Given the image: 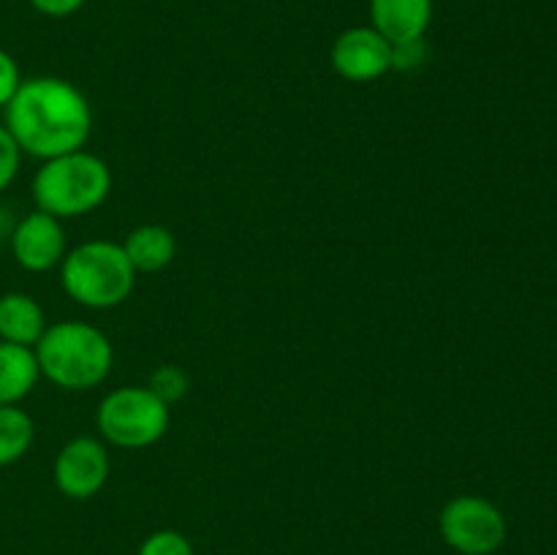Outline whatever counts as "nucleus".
I'll return each instance as SVG.
<instances>
[{"mask_svg": "<svg viewBox=\"0 0 557 555\" xmlns=\"http://www.w3.org/2000/svg\"><path fill=\"white\" fill-rule=\"evenodd\" d=\"M22 166V150L5 125H0V194L16 180Z\"/></svg>", "mask_w": 557, "mask_h": 555, "instance_id": "obj_17", "label": "nucleus"}, {"mask_svg": "<svg viewBox=\"0 0 557 555\" xmlns=\"http://www.w3.org/2000/svg\"><path fill=\"white\" fill-rule=\"evenodd\" d=\"M444 542L460 555H493L506 542V517L484 495H455L438 515Z\"/></svg>", "mask_w": 557, "mask_h": 555, "instance_id": "obj_6", "label": "nucleus"}, {"mask_svg": "<svg viewBox=\"0 0 557 555\" xmlns=\"http://www.w3.org/2000/svg\"><path fill=\"white\" fill-rule=\"evenodd\" d=\"M172 408L147 386L112 390L96 411V428L107 444L120 449H147L169 433Z\"/></svg>", "mask_w": 557, "mask_h": 555, "instance_id": "obj_5", "label": "nucleus"}, {"mask_svg": "<svg viewBox=\"0 0 557 555\" xmlns=\"http://www.w3.org/2000/svg\"><path fill=\"white\" fill-rule=\"evenodd\" d=\"M60 283L63 292L82 308L112 310L134 292L136 270L120 243L87 239L63 256Z\"/></svg>", "mask_w": 557, "mask_h": 555, "instance_id": "obj_4", "label": "nucleus"}, {"mask_svg": "<svg viewBox=\"0 0 557 555\" xmlns=\"http://www.w3.org/2000/svg\"><path fill=\"white\" fill-rule=\"evenodd\" d=\"M47 326V316L36 297L25 292H5L0 297V341L33 348Z\"/></svg>", "mask_w": 557, "mask_h": 555, "instance_id": "obj_11", "label": "nucleus"}, {"mask_svg": "<svg viewBox=\"0 0 557 555\" xmlns=\"http://www.w3.org/2000/svg\"><path fill=\"white\" fill-rule=\"evenodd\" d=\"M33 351L44 379L69 392L96 390L109 379L114 365L109 337L98 326L76 319L49 324Z\"/></svg>", "mask_w": 557, "mask_h": 555, "instance_id": "obj_2", "label": "nucleus"}, {"mask_svg": "<svg viewBox=\"0 0 557 555\" xmlns=\"http://www.w3.org/2000/svg\"><path fill=\"white\" fill-rule=\"evenodd\" d=\"M112 194V172L96 152L74 150L41 161L33 177L36 210L60 218H79L98 210Z\"/></svg>", "mask_w": 557, "mask_h": 555, "instance_id": "obj_3", "label": "nucleus"}, {"mask_svg": "<svg viewBox=\"0 0 557 555\" xmlns=\"http://www.w3.org/2000/svg\"><path fill=\"white\" fill-rule=\"evenodd\" d=\"M424 54H428V49H424V38L422 41L395 44V47H392V69H400V71L417 69V65L424 63Z\"/></svg>", "mask_w": 557, "mask_h": 555, "instance_id": "obj_19", "label": "nucleus"}, {"mask_svg": "<svg viewBox=\"0 0 557 555\" xmlns=\"http://www.w3.org/2000/svg\"><path fill=\"white\" fill-rule=\"evenodd\" d=\"M41 370L30 346L0 341V406H20L36 390Z\"/></svg>", "mask_w": 557, "mask_h": 555, "instance_id": "obj_12", "label": "nucleus"}, {"mask_svg": "<svg viewBox=\"0 0 557 555\" xmlns=\"http://www.w3.org/2000/svg\"><path fill=\"white\" fill-rule=\"evenodd\" d=\"M5 128L22 156L38 161L85 150L92 131V109L85 92L60 76H30L5 107Z\"/></svg>", "mask_w": 557, "mask_h": 555, "instance_id": "obj_1", "label": "nucleus"}, {"mask_svg": "<svg viewBox=\"0 0 557 555\" xmlns=\"http://www.w3.org/2000/svg\"><path fill=\"white\" fill-rule=\"evenodd\" d=\"M123 250L128 256L131 267L136 270V275L139 272H161L177 256V239L161 223H145V226H136L125 237Z\"/></svg>", "mask_w": 557, "mask_h": 555, "instance_id": "obj_13", "label": "nucleus"}, {"mask_svg": "<svg viewBox=\"0 0 557 555\" xmlns=\"http://www.w3.org/2000/svg\"><path fill=\"white\" fill-rule=\"evenodd\" d=\"M147 390H150L156 397H161V400L172 408V403L183 400V397L188 395L190 390L188 373H185L183 368H177V365H161V368H156L150 373Z\"/></svg>", "mask_w": 557, "mask_h": 555, "instance_id": "obj_15", "label": "nucleus"}, {"mask_svg": "<svg viewBox=\"0 0 557 555\" xmlns=\"http://www.w3.org/2000/svg\"><path fill=\"white\" fill-rule=\"evenodd\" d=\"M33 419L20 406H0V468L22 460L33 444Z\"/></svg>", "mask_w": 557, "mask_h": 555, "instance_id": "obj_14", "label": "nucleus"}, {"mask_svg": "<svg viewBox=\"0 0 557 555\" xmlns=\"http://www.w3.org/2000/svg\"><path fill=\"white\" fill-rule=\"evenodd\" d=\"M52 479L65 498L85 501L101 493L109 479V452L103 441L92 435L71 439L54 457Z\"/></svg>", "mask_w": 557, "mask_h": 555, "instance_id": "obj_7", "label": "nucleus"}, {"mask_svg": "<svg viewBox=\"0 0 557 555\" xmlns=\"http://www.w3.org/2000/svg\"><path fill=\"white\" fill-rule=\"evenodd\" d=\"M22 85V71L20 63L14 60V54L0 49V109L9 107V101L14 98V92Z\"/></svg>", "mask_w": 557, "mask_h": 555, "instance_id": "obj_18", "label": "nucleus"}, {"mask_svg": "<svg viewBox=\"0 0 557 555\" xmlns=\"http://www.w3.org/2000/svg\"><path fill=\"white\" fill-rule=\"evenodd\" d=\"M38 14L52 16V20H65V16L76 14L87 0H27Z\"/></svg>", "mask_w": 557, "mask_h": 555, "instance_id": "obj_20", "label": "nucleus"}, {"mask_svg": "<svg viewBox=\"0 0 557 555\" xmlns=\"http://www.w3.org/2000/svg\"><path fill=\"white\" fill-rule=\"evenodd\" d=\"M332 69L348 82H375L392 71V44L375 27H348L332 44Z\"/></svg>", "mask_w": 557, "mask_h": 555, "instance_id": "obj_8", "label": "nucleus"}, {"mask_svg": "<svg viewBox=\"0 0 557 555\" xmlns=\"http://www.w3.org/2000/svg\"><path fill=\"white\" fill-rule=\"evenodd\" d=\"M11 254L27 272H49L60 267L65 250L63 221L44 210H33L11 232Z\"/></svg>", "mask_w": 557, "mask_h": 555, "instance_id": "obj_9", "label": "nucleus"}, {"mask_svg": "<svg viewBox=\"0 0 557 555\" xmlns=\"http://www.w3.org/2000/svg\"><path fill=\"white\" fill-rule=\"evenodd\" d=\"M433 25V0H370V27L386 41H422Z\"/></svg>", "mask_w": 557, "mask_h": 555, "instance_id": "obj_10", "label": "nucleus"}, {"mask_svg": "<svg viewBox=\"0 0 557 555\" xmlns=\"http://www.w3.org/2000/svg\"><path fill=\"white\" fill-rule=\"evenodd\" d=\"M136 555H194V544L185 533L172 531V528H161L152 531L145 542L139 544Z\"/></svg>", "mask_w": 557, "mask_h": 555, "instance_id": "obj_16", "label": "nucleus"}]
</instances>
